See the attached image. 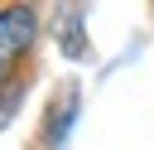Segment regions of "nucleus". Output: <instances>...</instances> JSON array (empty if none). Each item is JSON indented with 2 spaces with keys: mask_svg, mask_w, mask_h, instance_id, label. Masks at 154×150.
Segmentation results:
<instances>
[{
  "mask_svg": "<svg viewBox=\"0 0 154 150\" xmlns=\"http://www.w3.org/2000/svg\"><path fill=\"white\" fill-rule=\"evenodd\" d=\"M34 34H38V15H34V5H10V10H0V82L10 77L14 58L34 44Z\"/></svg>",
  "mask_w": 154,
  "mask_h": 150,
  "instance_id": "nucleus-1",
  "label": "nucleus"
}]
</instances>
